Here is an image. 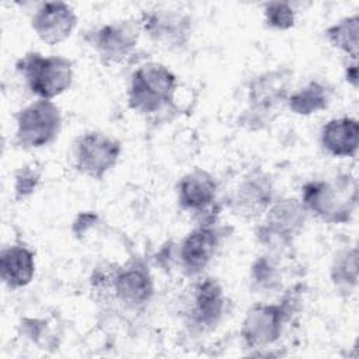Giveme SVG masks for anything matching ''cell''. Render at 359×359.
<instances>
[{
  "label": "cell",
  "instance_id": "cell-19",
  "mask_svg": "<svg viewBox=\"0 0 359 359\" xmlns=\"http://www.w3.org/2000/svg\"><path fill=\"white\" fill-rule=\"evenodd\" d=\"M330 101L328 90L320 81H310L286 100L292 112L303 116L317 114L327 108Z\"/></svg>",
  "mask_w": 359,
  "mask_h": 359
},
{
  "label": "cell",
  "instance_id": "cell-25",
  "mask_svg": "<svg viewBox=\"0 0 359 359\" xmlns=\"http://www.w3.org/2000/svg\"><path fill=\"white\" fill-rule=\"evenodd\" d=\"M97 219L94 213H83L77 217V222L73 224V230L77 236H81L90 226L88 223H93Z\"/></svg>",
  "mask_w": 359,
  "mask_h": 359
},
{
  "label": "cell",
  "instance_id": "cell-6",
  "mask_svg": "<svg viewBox=\"0 0 359 359\" xmlns=\"http://www.w3.org/2000/svg\"><path fill=\"white\" fill-rule=\"evenodd\" d=\"M121 143L101 132H87L74 144V164L84 175L101 180L118 161Z\"/></svg>",
  "mask_w": 359,
  "mask_h": 359
},
{
  "label": "cell",
  "instance_id": "cell-13",
  "mask_svg": "<svg viewBox=\"0 0 359 359\" xmlns=\"http://www.w3.org/2000/svg\"><path fill=\"white\" fill-rule=\"evenodd\" d=\"M219 234L210 224H201L181 243L180 261L188 275L201 273L216 251Z\"/></svg>",
  "mask_w": 359,
  "mask_h": 359
},
{
  "label": "cell",
  "instance_id": "cell-3",
  "mask_svg": "<svg viewBox=\"0 0 359 359\" xmlns=\"http://www.w3.org/2000/svg\"><path fill=\"white\" fill-rule=\"evenodd\" d=\"M17 70L39 100H50L65 93L73 81L72 60L62 56H42L29 52L17 62Z\"/></svg>",
  "mask_w": 359,
  "mask_h": 359
},
{
  "label": "cell",
  "instance_id": "cell-15",
  "mask_svg": "<svg viewBox=\"0 0 359 359\" xmlns=\"http://www.w3.org/2000/svg\"><path fill=\"white\" fill-rule=\"evenodd\" d=\"M321 146L334 157H355L359 144V123L353 118H335L321 129Z\"/></svg>",
  "mask_w": 359,
  "mask_h": 359
},
{
  "label": "cell",
  "instance_id": "cell-21",
  "mask_svg": "<svg viewBox=\"0 0 359 359\" xmlns=\"http://www.w3.org/2000/svg\"><path fill=\"white\" fill-rule=\"evenodd\" d=\"M332 282L338 287L351 289L356 286L358 280V255L356 248L342 251L337 255L334 265L331 268Z\"/></svg>",
  "mask_w": 359,
  "mask_h": 359
},
{
  "label": "cell",
  "instance_id": "cell-9",
  "mask_svg": "<svg viewBox=\"0 0 359 359\" xmlns=\"http://www.w3.org/2000/svg\"><path fill=\"white\" fill-rule=\"evenodd\" d=\"M140 28L149 36L167 48H180L191 34V17L180 10H153L142 14Z\"/></svg>",
  "mask_w": 359,
  "mask_h": 359
},
{
  "label": "cell",
  "instance_id": "cell-7",
  "mask_svg": "<svg viewBox=\"0 0 359 359\" xmlns=\"http://www.w3.org/2000/svg\"><path fill=\"white\" fill-rule=\"evenodd\" d=\"M140 32V22L114 21L88 32V42L105 63H121L133 52Z\"/></svg>",
  "mask_w": 359,
  "mask_h": 359
},
{
  "label": "cell",
  "instance_id": "cell-4",
  "mask_svg": "<svg viewBox=\"0 0 359 359\" xmlns=\"http://www.w3.org/2000/svg\"><path fill=\"white\" fill-rule=\"evenodd\" d=\"M18 144L27 149H36L49 144L62 126L60 111L50 100H38L15 115Z\"/></svg>",
  "mask_w": 359,
  "mask_h": 359
},
{
  "label": "cell",
  "instance_id": "cell-22",
  "mask_svg": "<svg viewBox=\"0 0 359 359\" xmlns=\"http://www.w3.org/2000/svg\"><path fill=\"white\" fill-rule=\"evenodd\" d=\"M265 21L271 28L289 29L294 25L296 13L293 7L286 1H269L264 7Z\"/></svg>",
  "mask_w": 359,
  "mask_h": 359
},
{
  "label": "cell",
  "instance_id": "cell-11",
  "mask_svg": "<svg viewBox=\"0 0 359 359\" xmlns=\"http://www.w3.org/2000/svg\"><path fill=\"white\" fill-rule=\"evenodd\" d=\"M290 81V72L286 69H276L255 77L250 84L248 101L250 112L259 118L266 116L282 101L287 100V88Z\"/></svg>",
  "mask_w": 359,
  "mask_h": 359
},
{
  "label": "cell",
  "instance_id": "cell-14",
  "mask_svg": "<svg viewBox=\"0 0 359 359\" xmlns=\"http://www.w3.org/2000/svg\"><path fill=\"white\" fill-rule=\"evenodd\" d=\"M224 310V296L216 279L206 278L192 290L189 317L191 323L199 328H212L222 318Z\"/></svg>",
  "mask_w": 359,
  "mask_h": 359
},
{
  "label": "cell",
  "instance_id": "cell-2",
  "mask_svg": "<svg viewBox=\"0 0 359 359\" xmlns=\"http://www.w3.org/2000/svg\"><path fill=\"white\" fill-rule=\"evenodd\" d=\"M177 77L161 63H144L132 74L128 88V104L142 114H154L172 104Z\"/></svg>",
  "mask_w": 359,
  "mask_h": 359
},
{
  "label": "cell",
  "instance_id": "cell-20",
  "mask_svg": "<svg viewBox=\"0 0 359 359\" xmlns=\"http://www.w3.org/2000/svg\"><path fill=\"white\" fill-rule=\"evenodd\" d=\"M325 36L330 43L339 50L345 52L353 60L358 57V39H359V17L358 14L346 17L325 29Z\"/></svg>",
  "mask_w": 359,
  "mask_h": 359
},
{
  "label": "cell",
  "instance_id": "cell-24",
  "mask_svg": "<svg viewBox=\"0 0 359 359\" xmlns=\"http://www.w3.org/2000/svg\"><path fill=\"white\" fill-rule=\"evenodd\" d=\"M252 273V282L258 285V287L272 289L278 283V272L271 259L268 257H261L257 259V262L252 265L251 269Z\"/></svg>",
  "mask_w": 359,
  "mask_h": 359
},
{
  "label": "cell",
  "instance_id": "cell-23",
  "mask_svg": "<svg viewBox=\"0 0 359 359\" xmlns=\"http://www.w3.org/2000/svg\"><path fill=\"white\" fill-rule=\"evenodd\" d=\"M14 194L15 199L21 201L28 198L38 187L41 180V170L35 165H24L15 172Z\"/></svg>",
  "mask_w": 359,
  "mask_h": 359
},
{
  "label": "cell",
  "instance_id": "cell-18",
  "mask_svg": "<svg viewBox=\"0 0 359 359\" xmlns=\"http://www.w3.org/2000/svg\"><path fill=\"white\" fill-rule=\"evenodd\" d=\"M114 287L119 299L130 306L147 303L153 294V282L147 268L132 264L119 271L115 276Z\"/></svg>",
  "mask_w": 359,
  "mask_h": 359
},
{
  "label": "cell",
  "instance_id": "cell-8",
  "mask_svg": "<svg viewBox=\"0 0 359 359\" xmlns=\"http://www.w3.org/2000/svg\"><path fill=\"white\" fill-rule=\"evenodd\" d=\"M258 236L262 243L285 245L302 230L306 220V208L296 199H283L269 206Z\"/></svg>",
  "mask_w": 359,
  "mask_h": 359
},
{
  "label": "cell",
  "instance_id": "cell-5",
  "mask_svg": "<svg viewBox=\"0 0 359 359\" xmlns=\"http://www.w3.org/2000/svg\"><path fill=\"white\" fill-rule=\"evenodd\" d=\"M294 299L252 307L241 325V338L250 348H264L275 342L290 317Z\"/></svg>",
  "mask_w": 359,
  "mask_h": 359
},
{
  "label": "cell",
  "instance_id": "cell-26",
  "mask_svg": "<svg viewBox=\"0 0 359 359\" xmlns=\"http://www.w3.org/2000/svg\"><path fill=\"white\" fill-rule=\"evenodd\" d=\"M345 77H346L348 83H351L353 87H358V66H356V62L346 67Z\"/></svg>",
  "mask_w": 359,
  "mask_h": 359
},
{
  "label": "cell",
  "instance_id": "cell-17",
  "mask_svg": "<svg viewBox=\"0 0 359 359\" xmlns=\"http://www.w3.org/2000/svg\"><path fill=\"white\" fill-rule=\"evenodd\" d=\"M35 272V259L31 250L15 244L1 250L0 276L10 289L27 286Z\"/></svg>",
  "mask_w": 359,
  "mask_h": 359
},
{
  "label": "cell",
  "instance_id": "cell-1",
  "mask_svg": "<svg viewBox=\"0 0 359 359\" xmlns=\"http://www.w3.org/2000/svg\"><path fill=\"white\" fill-rule=\"evenodd\" d=\"M356 181L344 174L332 181H310L302 189V203L327 223H346L356 206Z\"/></svg>",
  "mask_w": 359,
  "mask_h": 359
},
{
  "label": "cell",
  "instance_id": "cell-16",
  "mask_svg": "<svg viewBox=\"0 0 359 359\" xmlns=\"http://www.w3.org/2000/svg\"><path fill=\"white\" fill-rule=\"evenodd\" d=\"M216 181L205 170H195L180 180L178 201L184 209L201 212L212 206L216 199Z\"/></svg>",
  "mask_w": 359,
  "mask_h": 359
},
{
  "label": "cell",
  "instance_id": "cell-10",
  "mask_svg": "<svg viewBox=\"0 0 359 359\" xmlns=\"http://www.w3.org/2000/svg\"><path fill=\"white\" fill-rule=\"evenodd\" d=\"M77 24L74 10L63 1L41 4L32 17V28L38 38L48 45H56L70 36Z\"/></svg>",
  "mask_w": 359,
  "mask_h": 359
},
{
  "label": "cell",
  "instance_id": "cell-12",
  "mask_svg": "<svg viewBox=\"0 0 359 359\" xmlns=\"http://www.w3.org/2000/svg\"><path fill=\"white\" fill-rule=\"evenodd\" d=\"M271 201L272 184L269 178L261 171H254L237 187L233 198V206L240 216L254 219L259 217L269 209Z\"/></svg>",
  "mask_w": 359,
  "mask_h": 359
}]
</instances>
